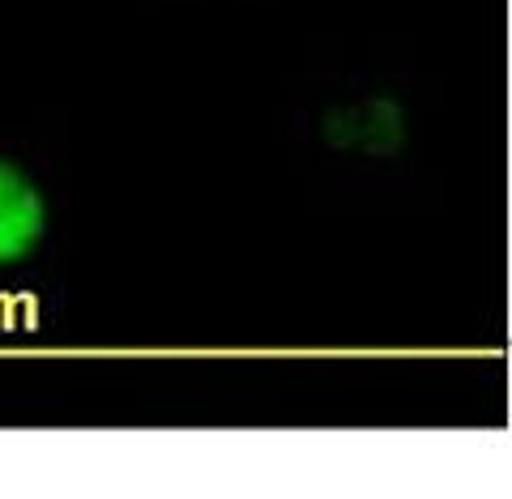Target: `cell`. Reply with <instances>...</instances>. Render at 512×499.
I'll use <instances>...</instances> for the list:
<instances>
[{"mask_svg":"<svg viewBox=\"0 0 512 499\" xmlns=\"http://www.w3.org/2000/svg\"><path fill=\"white\" fill-rule=\"evenodd\" d=\"M47 231V201L35 180L0 158V265H18Z\"/></svg>","mask_w":512,"mask_h":499,"instance_id":"cell-2","label":"cell"},{"mask_svg":"<svg viewBox=\"0 0 512 499\" xmlns=\"http://www.w3.org/2000/svg\"><path fill=\"white\" fill-rule=\"evenodd\" d=\"M320 133L333 150L363 154V158H393L406 146V111L393 99H359L333 107Z\"/></svg>","mask_w":512,"mask_h":499,"instance_id":"cell-1","label":"cell"}]
</instances>
